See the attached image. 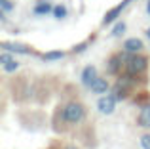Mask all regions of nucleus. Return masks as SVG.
Returning <instances> with one entry per match:
<instances>
[{
    "instance_id": "dca6fc26",
    "label": "nucleus",
    "mask_w": 150,
    "mask_h": 149,
    "mask_svg": "<svg viewBox=\"0 0 150 149\" xmlns=\"http://www.w3.org/2000/svg\"><path fill=\"white\" fill-rule=\"evenodd\" d=\"M124 33H125V23L124 21L116 23V25H114V29H112V37H122Z\"/></svg>"
},
{
    "instance_id": "9b49d317",
    "label": "nucleus",
    "mask_w": 150,
    "mask_h": 149,
    "mask_svg": "<svg viewBox=\"0 0 150 149\" xmlns=\"http://www.w3.org/2000/svg\"><path fill=\"white\" fill-rule=\"evenodd\" d=\"M33 14H34V15H48V14H53V6H51L48 0H38L36 6L33 8Z\"/></svg>"
},
{
    "instance_id": "f03ea898",
    "label": "nucleus",
    "mask_w": 150,
    "mask_h": 149,
    "mask_svg": "<svg viewBox=\"0 0 150 149\" xmlns=\"http://www.w3.org/2000/svg\"><path fill=\"white\" fill-rule=\"evenodd\" d=\"M148 65H150L148 56H144V54H141V52L139 54H129L127 63H125V71L141 77V74H144L148 71Z\"/></svg>"
},
{
    "instance_id": "6ab92c4d",
    "label": "nucleus",
    "mask_w": 150,
    "mask_h": 149,
    "mask_svg": "<svg viewBox=\"0 0 150 149\" xmlns=\"http://www.w3.org/2000/svg\"><path fill=\"white\" fill-rule=\"evenodd\" d=\"M86 48H88V42H82V44L74 46V48H72V52H74V54H80V52H84Z\"/></svg>"
},
{
    "instance_id": "a211bd4d",
    "label": "nucleus",
    "mask_w": 150,
    "mask_h": 149,
    "mask_svg": "<svg viewBox=\"0 0 150 149\" xmlns=\"http://www.w3.org/2000/svg\"><path fill=\"white\" fill-rule=\"evenodd\" d=\"M11 59H15V57H13V54L8 52V50H4V52L0 54V63H2V65H6L8 61H11Z\"/></svg>"
},
{
    "instance_id": "2eb2a0df",
    "label": "nucleus",
    "mask_w": 150,
    "mask_h": 149,
    "mask_svg": "<svg viewBox=\"0 0 150 149\" xmlns=\"http://www.w3.org/2000/svg\"><path fill=\"white\" fill-rule=\"evenodd\" d=\"M13 8H15V4L11 2V0H0V10H2L4 14H10Z\"/></svg>"
},
{
    "instance_id": "4be33fe9",
    "label": "nucleus",
    "mask_w": 150,
    "mask_h": 149,
    "mask_svg": "<svg viewBox=\"0 0 150 149\" xmlns=\"http://www.w3.org/2000/svg\"><path fill=\"white\" fill-rule=\"evenodd\" d=\"M69 149H76V147H69Z\"/></svg>"
},
{
    "instance_id": "1a4fd4ad",
    "label": "nucleus",
    "mask_w": 150,
    "mask_h": 149,
    "mask_svg": "<svg viewBox=\"0 0 150 149\" xmlns=\"http://www.w3.org/2000/svg\"><path fill=\"white\" fill-rule=\"evenodd\" d=\"M137 126L141 128H150V101L141 107V113H139V119H137Z\"/></svg>"
},
{
    "instance_id": "ddd939ff",
    "label": "nucleus",
    "mask_w": 150,
    "mask_h": 149,
    "mask_svg": "<svg viewBox=\"0 0 150 149\" xmlns=\"http://www.w3.org/2000/svg\"><path fill=\"white\" fill-rule=\"evenodd\" d=\"M67 14H69V10H67V6H63V4H57V6H53V17L55 19H65Z\"/></svg>"
},
{
    "instance_id": "9d476101",
    "label": "nucleus",
    "mask_w": 150,
    "mask_h": 149,
    "mask_svg": "<svg viewBox=\"0 0 150 149\" xmlns=\"http://www.w3.org/2000/svg\"><path fill=\"white\" fill-rule=\"evenodd\" d=\"M97 78V69H95V65H86L84 67V71H82V84L84 86H91V82Z\"/></svg>"
},
{
    "instance_id": "39448f33",
    "label": "nucleus",
    "mask_w": 150,
    "mask_h": 149,
    "mask_svg": "<svg viewBox=\"0 0 150 149\" xmlns=\"http://www.w3.org/2000/svg\"><path fill=\"white\" fill-rule=\"evenodd\" d=\"M2 50H8V52L11 54H25V56H30V54H34V56H38L36 50L29 48V46H25L23 42H2Z\"/></svg>"
},
{
    "instance_id": "6e6552de",
    "label": "nucleus",
    "mask_w": 150,
    "mask_h": 149,
    "mask_svg": "<svg viewBox=\"0 0 150 149\" xmlns=\"http://www.w3.org/2000/svg\"><path fill=\"white\" fill-rule=\"evenodd\" d=\"M89 90H91L93 94H101V96H105V94H108V90H110V82L106 80V78H103V77H97L95 80L91 82Z\"/></svg>"
},
{
    "instance_id": "4468645a",
    "label": "nucleus",
    "mask_w": 150,
    "mask_h": 149,
    "mask_svg": "<svg viewBox=\"0 0 150 149\" xmlns=\"http://www.w3.org/2000/svg\"><path fill=\"white\" fill-rule=\"evenodd\" d=\"M19 69V61H15V59H11V61H8L6 65H2V71L6 73V74H11V73H15Z\"/></svg>"
},
{
    "instance_id": "20e7f679",
    "label": "nucleus",
    "mask_w": 150,
    "mask_h": 149,
    "mask_svg": "<svg viewBox=\"0 0 150 149\" xmlns=\"http://www.w3.org/2000/svg\"><path fill=\"white\" fill-rule=\"evenodd\" d=\"M116 101H118V97L114 96V92H108L103 97H99L97 109H99V113H103V115H112L114 109H116Z\"/></svg>"
},
{
    "instance_id": "0eeeda50",
    "label": "nucleus",
    "mask_w": 150,
    "mask_h": 149,
    "mask_svg": "<svg viewBox=\"0 0 150 149\" xmlns=\"http://www.w3.org/2000/svg\"><path fill=\"white\" fill-rule=\"evenodd\" d=\"M122 48H124L127 54H139V52H143L144 44H143V40H141V38L131 37V38H125V40H124Z\"/></svg>"
},
{
    "instance_id": "7ed1b4c3",
    "label": "nucleus",
    "mask_w": 150,
    "mask_h": 149,
    "mask_svg": "<svg viewBox=\"0 0 150 149\" xmlns=\"http://www.w3.org/2000/svg\"><path fill=\"white\" fill-rule=\"evenodd\" d=\"M127 52H114L110 54V57L106 59V73L108 74H114V77H118V74H122V71H125V63H127Z\"/></svg>"
},
{
    "instance_id": "423d86ee",
    "label": "nucleus",
    "mask_w": 150,
    "mask_h": 149,
    "mask_svg": "<svg viewBox=\"0 0 150 149\" xmlns=\"http://www.w3.org/2000/svg\"><path fill=\"white\" fill-rule=\"evenodd\" d=\"M129 2H133V0H124V2H120L118 6H114L112 10H108V11L105 14V17H103V25H110L112 21H116V19H118V15L122 14V10H124V8L127 6Z\"/></svg>"
},
{
    "instance_id": "f8f14e48",
    "label": "nucleus",
    "mask_w": 150,
    "mask_h": 149,
    "mask_svg": "<svg viewBox=\"0 0 150 149\" xmlns=\"http://www.w3.org/2000/svg\"><path fill=\"white\" fill-rule=\"evenodd\" d=\"M67 56L65 50H51V52H46L42 54V61H57V59H63V57Z\"/></svg>"
},
{
    "instance_id": "f257e3e1",
    "label": "nucleus",
    "mask_w": 150,
    "mask_h": 149,
    "mask_svg": "<svg viewBox=\"0 0 150 149\" xmlns=\"http://www.w3.org/2000/svg\"><path fill=\"white\" fill-rule=\"evenodd\" d=\"M84 120H86V105L82 101H69L61 109L63 130H65V126H76V124L84 122Z\"/></svg>"
},
{
    "instance_id": "5701e85b",
    "label": "nucleus",
    "mask_w": 150,
    "mask_h": 149,
    "mask_svg": "<svg viewBox=\"0 0 150 149\" xmlns=\"http://www.w3.org/2000/svg\"><path fill=\"white\" fill-rule=\"evenodd\" d=\"M50 149H53V147H50Z\"/></svg>"
},
{
    "instance_id": "f3484780",
    "label": "nucleus",
    "mask_w": 150,
    "mask_h": 149,
    "mask_svg": "<svg viewBox=\"0 0 150 149\" xmlns=\"http://www.w3.org/2000/svg\"><path fill=\"white\" fill-rule=\"evenodd\" d=\"M139 143H141V147H143V149H150V132H144V134H141Z\"/></svg>"
},
{
    "instance_id": "412c9836",
    "label": "nucleus",
    "mask_w": 150,
    "mask_h": 149,
    "mask_svg": "<svg viewBox=\"0 0 150 149\" xmlns=\"http://www.w3.org/2000/svg\"><path fill=\"white\" fill-rule=\"evenodd\" d=\"M146 37L150 38V27H148V29H146Z\"/></svg>"
},
{
    "instance_id": "aec40b11",
    "label": "nucleus",
    "mask_w": 150,
    "mask_h": 149,
    "mask_svg": "<svg viewBox=\"0 0 150 149\" xmlns=\"http://www.w3.org/2000/svg\"><path fill=\"white\" fill-rule=\"evenodd\" d=\"M146 14H150V0L146 2Z\"/></svg>"
}]
</instances>
